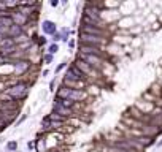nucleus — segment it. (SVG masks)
<instances>
[{
	"label": "nucleus",
	"instance_id": "412c9836",
	"mask_svg": "<svg viewBox=\"0 0 162 152\" xmlns=\"http://www.w3.org/2000/svg\"><path fill=\"white\" fill-rule=\"evenodd\" d=\"M51 5H52V7H57V5H59V2H57V0H52V2H51Z\"/></svg>",
	"mask_w": 162,
	"mask_h": 152
},
{
	"label": "nucleus",
	"instance_id": "f03ea898",
	"mask_svg": "<svg viewBox=\"0 0 162 152\" xmlns=\"http://www.w3.org/2000/svg\"><path fill=\"white\" fill-rule=\"evenodd\" d=\"M78 60H83L84 64H87L94 70H100L102 64H104V57L102 56H87V54H79Z\"/></svg>",
	"mask_w": 162,
	"mask_h": 152
},
{
	"label": "nucleus",
	"instance_id": "ddd939ff",
	"mask_svg": "<svg viewBox=\"0 0 162 152\" xmlns=\"http://www.w3.org/2000/svg\"><path fill=\"white\" fill-rule=\"evenodd\" d=\"M27 68H29V62H27V60H19V62H16V73H17V74H22L24 71H27Z\"/></svg>",
	"mask_w": 162,
	"mask_h": 152
},
{
	"label": "nucleus",
	"instance_id": "0eeeda50",
	"mask_svg": "<svg viewBox=\"0 0 162 152\" xmlns=\"http://www.w3.org/2000/svg\"><path fill=\"white\" fill-rule=\"evenodd\" d=\"M54 114H57V116L65 119V117H69V116H72L73 111L70 108H65V106L59 105V103H54Z\"/></svg>",
	"mask_w": 162,
	"mask_h": 152
},
{
	"label": "nucleus",
	"instance_id": "1a4fd4ad",
	"mask_svg": "<svg viewBox=\"0 0 162 152\" xmlns=\"http://www.w3.org/2000/svg\"><path fill=\"white\" fill-rule=\"evenodd\" d=\"M42 29H43V32L48 33V35H54L56 32H57V27H56V24L52 22V21H43Z\"/></svg>",
	"mask_w": 162,
	"mask_h": 152
},
{
	"label": "nucleus",
	"instance_id": "f3484780",
	"mask_svg": "<svg viewBox=\"0 0 162 152\" xmlns=\"http://www.w3.org/2000/svg\"><path fill=\"white\" fill-rule=\"evenodd\" d=\"M7 30H8V29H2V27H0V40H2V38H5V35H7Z\"/></svg>",
	"mask_w": 162,
	"mask_h": 152
},
{
	"label": "nucleus",
	"instance_id": "9d476101",
	"mask_svg": "<svg viewBox=\"0 0 162 152\" xmlns=\"http://www.w3.org/2000/svg\"><path fill=\"white\" fill-rule=\"evenodd\" d=\"M75 65L78 67V70L81 71V73L84 74V76H87V74H94V68H91L87 64H84L83 60H76Z\"/></svg>",
	"mask_w": 162,
	"mask_h": 152
},
{
	"label": "nucleus",
	"instance_id": "423d86ee",
	"mask_svg": "<svg viewBox=\"0 0 162 152\" xmlns=\"http://www.w3.org/2000/svg\"><path fill=\"white\" fill-rule=\"evenodd\" d=\"M100 48H95V46H86V44H81L79 46V54H87V56H102L100 52Z\"/></svg>",
	"mask_w": 162,
	"mask_h": 152
},
{
	"label": "nucleus",
	"instance_id": "f257e3e1",
	"mask_svg": "<svg viewBox=\"0 0 162 152\" xmlns=\"http://www.w3.org/2000/svg\"><path fill=\"white\" fill-rule=\"evenodd\" d=\"M57 98H65V100H72V101H78L84 98V92L81 89H70V87H62L57 92Z\"/></svg>",
	"mask_w": 162,
	"mask_h": 152
},
{
	"label": "nucleus",
	"instance_id": "20e7f679",
	"mask_svg": "<svg viewBox=\"0 0 162 152\" xmlns=\"http://www.w3.org/2000/svg\"><path fill=\"white\" fill-rule=\"evenodd\" d=\"M79 33H84V35H92V37H105V33L107 32L104 30V29H100L99 25H95V24H83L81 25V29H79Z\"/></svg>",
	"mask_w": 162,
	"mask_h": 152
},
{
	"label": "nucleus",
	"instance_id": "7ed1b4c3",
	"mask_svg": "<svg viewBox=\"0 0 162 152\" xmlns=\"http://www.w3.org/2000/svg\"><path fill=\"white\" fill-rule=\"evenodd\" d=\"M27 84L24 82H19V84H14L13 87H10L7 90V95L11 98V100H16V98H22L27 95Z\"/></svg>",
	"mask_w": 162,
	"mask_h": 152
},
{
	"label": "nucleus",
	"instance_id": "f8f14e48",
	"mask_svg": "<svg viewBox=\"0 0 162 152\" xmlns=\"http://www.w3.org/2000/svg\"><path fill=\"white\" fill-rule=\"evenodd\" d=\"M13 25V19L8 14H0V27L2 29H8Z\"/></svg>",
	"mask_w": 162,
	"mask_h": 152
},
{
	"label": "nucleus",
	"instance_id": "4468645a",
	"mask_svg": "<svg viewBox=\"0 0 162 152\" xmlns=\"http://www.w3.org/2000/svg\"><path fill=\"white\" fill-rule=\"evenodd\" d=\"M56 103H59V105L65 106V108H70V109L73 108V105H75V101H72V100H65V98H56Z\"/></svg>",
	"mask_w": 162,
	"mask_h": 152
},
{
	"label": "nucleus",
	"instance_id": "9b49d317",
	"mask_svg": "<svg viewBox=\"0 0 162 152\" xmlns=\"http://www.w3.org/2000/svg\"><path fill=\"white\" fill-rule=\"evenodd\" d=\"M7 35H8V38H17L19 35H22V27H21V25H16V24H13L11 27H8Z\"/></svg>",
	"mask_w": 162,
	"mask_h": 152
},
{
	"label": "nucleus",
	"instance_id": "aec40b11",
	"mask_svg": "<svg viewBox=\"0 0 162 152\" xmlns=\"http://www.w3.org/2000/svg\"><path fill=\"white\" fill-rule=\"evenodd\" d=\"M64 67H65V62H64V64H60V65H59V67L56 68V71H60V70H62Z\"/></svg>",
	"mask_w": 162,
	"mask_h": 152
},
{
	"label": "nucleus",
	"instance_id": "2eb2a0df",
	"mask_svg": "<svg viewBox=\"0 0 162 152\" xmlns=\"http://www.w3.org/2000/svg\"><path fill=\"white\" fill-rule=\"evenodd\" d=\"M7 147H8V151H16V149H17V144H16L14 141H10V143L7 144Z\"/></svg>",
	"mask_w": 162,
	"mask_h": 152
},
{
	"label": "nucleus",
	"instance_id": "a211bd4d",
	"mask_svg": "<svg viewBox=\"0 0 162 152\" xmlns=\"http://www.w3.org/2000/svg\"><path fill=\"white\" fill-rule=\"evenodd\" d=\"M51 60H52V56L51 54H46L45 56V62H46V64H51Z\"/></svg>",
	"mask_w": 162,
	"mask_h": 152
},
{
	"label": "nucleus",
	"instance_id": "39448f33",
	"mask_svg": "<svg viewBox=\"0 0 162 152\" xmlns=\"http://www.w3.org/2000/svg\"><path fill=\"white\" fill-rule=\"evenodd\" d=\"M79 41L81 44H86V46H95V48H100L104 40L100 37H92V35H84V33H79Z\"/></svg>",
	"mask_w": 162,
	"mask_h": 152
},
{
	"label": "nucleus",
	"instance_id": "dca6fc26",
	"mask_svg": "<svg viewBox=\"0 0 162 152\" xmlns=\"http://www.w3.org/2000/svg\"><path fill=\"white\" fill-rule=\"evenodd\" d=\"M48 51H49V54H51V56H52V54H56V52H57V51H59L57 44H51V46H49V49H48Z\"/></svg>",
	"mask_w": 162,
	"mask_h": 152
},
{
	"label": "nucleus",
	"instance_id": "6e6552de",
	"mask_svg": "<svg viewBox=\"0 0 162 152\" xmlns=\"http://www.w3.org/2000/svg\"><path fill=\"white\" fill-rule=\"evenodd\" d=\"M14 46H16V43H14L13 38H2L0 40V49L3 51V52H7V51H11L14 49Z\"/></svg>",
	"mask_w": 162,
	"mask_h": 152
},
{
	"label": "nucleus",
	"instance_id": "6ab92c4d",
	"mask_svg": "<svg viewBox=\"0 0 162 152\" xmlns=\"http://www.w3.org/2000/svg\"><path fill=\"white\" fill-rule=\"evenodd\" d=\"M60 40V33H57V32H56L54 35H52V41H59Z\"/></svg>",
	"mask_w": 162,
	"mask_h": 152
}]
</instances>
